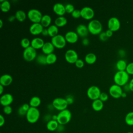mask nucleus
<instances>
[{"instance_id": "1", "label": "nucleus", "mask_w": 133, "mask_h": 133, "mask_svg": "<svg viewBox=\"0 0 133 133\" xmlns=\"http://www.w3.org/2000/svg\"><path fill=\"white\" fill-rule=\"evenodd\" d=\"M129 75L126 71H117L114 75V82L115 84L123 86L128 83Z\"/></svg>"}, {"instance_id": "2", "label": "nucleus", "mask_w": 133, "mask_h": 133, "mask_svg": "<svg viewBox=\"0 0 133 133\" xmlns=\"http://www.w3.org/2000/svg\"><path fill=\"white\" fill-rule=\"evenodd\" d=\"M89 32L93 35H99L102 30V25L101 22L97 19L91 20L87 24Z\"/></svg>"}, {"instance_id": "3", "label": "nucleus", "mask_w": 133, "mask_h": 133, "mask_svg": "<svg viewBox=\"0 0 133 133\" xmlns=\"http://www.w3.org/2000/svg\"><path fill=\"white\" fill-rule=\"evenodd\" d=\"M72 113L68 109L60 111L57 114V122L59 125H64L68 124L71 120Z\"/></svg>"}, {"instance_id": "4", "label": "nucleus", "mask_w": 133, "mask_h": 133, "mask_svg": "<svg viewBox=\"0 0 133 133\" xmlns=\"http://www.w3.org/2000/svg\"><path fill=\"white\" fill-rule=\"evenodd\" d=\"M25 116L26 120L29 123L34 124L38 120L40 116V112L37 108L31 107Z\"/></svg>"}, {"instance_id": "5", "label": "nucleus", "mask_w": 133, "mask_h": 133, "mask_svg": "<svg viewBox=\"0 0 133 133\" xmlns=\"http://www.w3.org/2000/svg\"><path fill=\"white\" fill-rule=\"evenodd\" d=\"M27 17L33 23H40L43 15L39 10L35 8H32L28 11Z\"/></svg>"}, {"instance_id": "6", "label": "nucleus", "mask_w": 133, "mask_h": 133, "mask_svg": "<svg viewBox=\"0 0 133 133\" xmlns=\"http://www.w3.org/2000/svg\"><path fill=\"white\" fill-rule=\"evenodd\" d=\"M51 42L54 45L55 47L59 49L64 47L66 43L64 36L60 34H58L56 36L51 37Z\"/></svg>"}, {"instance_id": "7", "label": "nucleus", "mask_w": 133, "mask_h": 133, "mask_svg": "<svg viewBox=\"0 0 133 133\" xmlns=\"http://www.w3.org/2000/svg\"><path fill=\"white\" fill-rule=\"evenodd\" d=\"M52 104L55 109L59 111L66 109L68 105L65 98L61 97L55 98L52 102Z\"/></svg>"}, {"instance_id": "8", "label": "nucleus", "mask_w": 133, "mask_h": 133, "mask_svg": "<svg viewBox=\"0 0 133 133\" xmlns=\"http://www.w3.org/2000/svg\"><path fill=\"white\" fill-rule=\"evenodd\" d=\"M22 55L23 59L27 61H31L35 59L37 56L36 50L31 46L24 49Z\"/></svg>"}, {"instance_id": "9", "label": "nucleus", "mask_w": 133, "mask_h": 133, "mask_svg": "<svg viewBox=\"0 0 133 133\" xmlns=\"http://www.w3.org/2000/svg\"><path fill=\"white\" fill-rule=\"evenodd\" d=\"M101 92L100 89L99 87L93 85L89 87L87 89V95L89 99L94 100L99 99Z\"/></svg>"}, {"instance_id": "10", "label": "nucleus", "mask_w": 133, "mask_h": 133, "mask_svg": "<svg viewBox=\"0 0 133 133\" xmlns=\"http://www.w3.org/2000/svg\"><path fill=\"white\" fill-rule=\"evenodd\" d=\"M64 58L68 62L70 63H75L78 59V56L77 52L75 50L70 49L65 51Z\"/></svg>"}, {"instance_id": "11", "label": "nucleus", "mask_w": 133, "mask_h": 133, "mask_svg": "<svg viewBox=\"0 0 133 133\" xmlns=\"http://www.w3.org/2000/svg\"><path fill=\"white\" fill-rule=\"evenodd\" d=\"M109 94L110 95L114 98H119L121 97L123 93V89L121 86L117 84H113L109 88Z\"/></svg>"}, {"instance_id": "12", "label": "nucleus", "mask_w": 133, "mask_h": 133, "mask_svg": "<svg viewBox=\"0 0 133 133\" xmlns=\"http://www.w3.org/2000/svg\"><path fill=\"white\" fill-rule=\"evenodd\" d=\"M121 26V22L116 17H111L108 21V29L111 30L113 32L118 30Z\"/></svg>"}, {"instance_id": "13", "label": "nucleus", "mask_w": 133, "mask_h": 133, "mask_svg": "<svg viewBox=\"0 0 133 133\" xmlns=\"http://www.w3.org/2000/svg\"><path fill=\"white\" fill-rule=\"evenodd\" d=\"M81 17L86 20L91 19L95 15L94 9L88 6H85L83 7L81 9Z\"/></svg>"}, {"instance_id": "14", "label": "nucleus", "mask_w": 133, "mask_h": 133, "mask_svg": "<svg viewBox=\"0 0 133 133\" xmlns=\"http://www.w3.org/2000/svg\"><path fill=\"white\" fill-rule=\"evenodd\" d=\"M44 28L41 23H33L29 28V31L32 35H36L42 33Z\"/></svg>"}, {"instance_id": "15", "label": "nucleus", "mask_w": 133, "mask_h": 133, "mask_svg": "<svg viewBox=\"0 0 133 133\" xmlns=\"http://www.w3.org/2000/svg\"><path fill=\"white\" fill-rule=\"evenodd\" d=\"M14 97L12 95L9 93H6L2 95L0 98L1 104L5 107L10 105V104L13 102Z\"/></svg>"}, {"instance_id": "16", "label": "nucleus", "mask_w": 133, "mask_h": 133, "mask_svg": "<svg viewBox=\"0 0 133 133\" xmlns=\"http://www.w3.org/2000/svg\"><path fill=\"white\" fill-rule=\"evenodd\" d=\"M64 37L66 42L73 44L76 43L78 38V35L77 33L73 31H69L66 32Z\"/></svg>"}, {"instance_id": "17", "label": "nucleus", "mask_w": 133, "mask_h": 133, "mask_svg": "<svg viewBox=\"0 0 133 133\" xmlns=\"http://www.w3.org/2000/svg\"><path fill=\"white\" fill-rule=\"evenodd\" d=\"M76 32L82 37H86L89 33L87 26L84 24H79L76 28Z\"/></svg>"}, {"instance_id": "18", "label": "nucleus", "mask_w": 133, "mask_h": 133, "mask_svg": "<svg viewBox=\"0 0 133 133\" xmlns=\"http://www.w3.org/2000/svg\"><path fill=\"white\" fill-rule=\"evenodd\" d=\"M54 12L59 16H63L65 12V5L60 3H57L55 4L52 7Z\"/></svg>"}, {"instance_id": "19", "label": "nucleus", "mask_w": 133, "mask_h": 133, "mask_svg": "<svg viewBox=\"0 0 133 133\" xmlns=\"http://www.w3.org/2000/svg\"><path fill=\"white\" fill-rule=\"evenodd\" d=\"M45 43L44 41L41 37H34L31 41V46L34 49H38L43 47Z\"/></svg>"}, {"instance_id": "20", "label": "nucleus", "mask_w": 133, "mask_h": 133, "mask_svg": "<svg viewBox=\"0 0 133 133\" xmlns=\"http://www.w3.org/2000/svg\"><path fill=\"white\" fill-rule=\"evenodd\" d=\"M55 48V46L51 42H46L42 48V50L44 54L47 55L53 53Z\"/></svg>"}, {"instance_id": "21", "label": "nucleus", "mask_w": 133, "mask_h": 133, "mask_svg": "<svg viewBox=\"0 0 133 133\" xmlns=\"http://www.w3.org/2000/svg\"><path fill=\"white\" fill-rule=\"evenodd\" d=\"M13 80L12 77L10 74H5L0 77V84L4 86H7L11 84Z\"/></svg>"}, {"instance_id": "22", "label": "nucleus", "mask_w": 133, "mask_h": 133, "mask_svg": "<svg viewBox=\"0 0 133 133\" xmlns=\"http://www.w3.org/2000/svg\"><path fill=\"white\" fill-rule=\"evenodd\" d=\"M103 102L100 99H97L92 101L91 107L92 109L96 111H100L103 108Z\"/></svg>"}, {"instance_id": "23", "label": "nucleus", "mask_w": 133, "mask_h": 133, "mask_svg": "<svg viewBox=\"0 0 133 133\" xmlns=\"http://www.w3.org/2000/svg\"><path fill=\"white\" fill-rule=\"evenodd\" d=\"M51 22V17L50 15L46 14L43 15V17L42 18L41 23L43 26L44 28H46L47 27H48L50 25Z\"/></svg>"}, {"instance_id": "24", "label": "nucleus", "mask_w": 133, "mask_h": 133, "mask_svg": "<svg viewBox=\"0 0 133 133\" xmlns=\"http://www.w3.org/2000/svg\"><path fill=\"white\" fill-rule=\"evenodd\" d=\"M59 125V124L57 121L50 119L48 121V122H47L46 125V127L48 130L53 131L56 130L57 129H58Z\"/></svg>"}, {"instance_id": "25", "label": "nucleus", "mask_w": 133, "mask_h": 133, "mask_svg": "<svg viewBox=\"0 0 133 133\" xmlns=\"http://www.w3.org/2000/svg\"><path fill=\"white\" fill-rule=\"evenodd\" d=\"M15 16L16 19L18 21L20 22H23L25 20L27 17V14H26L24 11L19 9L16 11Z\"/></svg>"}, {"instance_id": "26", "label": "nucleus", "mask_w": 133, "mask_h": 133, "mask_svg": "<svg viewBox=\"0 0 133 133\" xmlns=\"http://www.w3.org/2000/svg\"><path fill=\"white\" fill-rule=\"evenodd\" d=\"M97 60V56L96 54L92 52H89L86 55L85 57V62L89 64L94 63Z\"/></svg>"}, {"instance_id": "27", "label": "nucleus", "mask_w": 133, "mask_h": 133, "mask_svg": "<svg viewBox=\"0 0 133 133\" xmlns=\"http://www.w3.org/2000/svg\"><path fill=\"white\" fill-rule=\"evenodd\" d=\"M67 19L64 16H59L55 20V24L58 27H62L66 24Z\"/></svg>"}, {"instance_id": "28", "label": "nucleus", "mask_w": 133, "mask_h": 133, "mask_svg": "<svg viewBox=\"0 0 133 133\" xmlns=\"http://www.w3.org/2000/svg\"><path fill=\"white\" fill-rule=\"evenodd\" d=\"M0 8L3 12H8L10 9V3L7 0H0Z\"/></svg>"}, {"instance_id": "29", "label": "nucleus", "mask_w": 133, "mask_h": 133, "mask_svg": "<svg viewBox=\"0 0 133 133\" xmlns=\"http://www.w3.org/2000/svg\"><path fill=\"white\" fill-rule=\"evenodd\" d=\"M47 29L48 32V35L51 37L58 34V27L55 24H51L47 28Z\"/></svg>"}, {"instance_id": "30", "label": "nucleus", "mask_w": 133, "mask_h": 133, "mask_svg": "<svg viewBox=\"0 0 133 133\" xmlns=\"http://www.w3.org/2000/svg\"><path fill=\"white\" fill-rule=\"evenodd\" d=\"M41 103V100L40 98L38 96H33L30 100L29 101V104L30 107H34V108H37Z\"/></svg>"}, {"instance_id": "31", "label": "nucleus", "mask_w": 133, "mask_h": 133, "mask_svg": "<svg viewBox=\"0 0 133 133\" xmlns=\"http://www.w3.org/2000/svg\"><path fill=\"white\" fill-rule=\"evenodd\" d=\"M127 65L126 61L123 59L118 60L116 63V67L118 71H126Z\"/></svg>"}, {"instance_id": "32", "label": "nucleus", "mask_w": 133, "mask_h": 133, "mask_svg": "<svg viewBox=\"0 0 133 133\" xmlns=\"http://www.w3.org/2000/svg\"><path fill=\"white\" fill-rule=\"evenodd\" d=\"M57 59V55L53 53H51L50 54L46 55V62L47 64H51L56 62Z\"/></svg>"}, {"instance_id": "33", "label": "nucleus", "mask_w": 133, "mask_h": 133, "mask_svg": "<svg viewBox=\"0 0 133 133\" xmlns=\"http://www.w3.org/2000/svg\"><path fill=\"white\" fill-rule=\"evenodd\" d=\"M36 62L39 64L45 65L47 64L46 62V55L45 54H39L37 55L36 58H35Z\"/></svg>"}, {"instance_id": "34", "label": "nucleus", "mask_w": 133, "mask_h": 133, "mask_svg": "<svg viewBox=\"0 0 133 133\" xmlns=\"http://www.w3.org/2000/svg\"><path fill=\"white\" fill-rule=\"evenodd\" d=\"M125 122L128 126H133V111L129 112L125 117Z\"/></svg>"}, {"instance_id": "35", "label": "nucleus", "mask_w": 133, "mask_h": 133, "mask_svg": "<svg viewBox=\"0 0 133 133\" xmlns=\"http://www.w3.org/2000/svg\"><path fill=\"white\" fill-rule=\"evenodd\" d=\"M20 45L24 49L26 48L31 46V41L28 38L24 37L21 39L20 41Z\"/></svg>"}, {"instance_id": "36", "label": "nucleus", "mask_w": 133, "mask_h": 133, "mask_svg": "<svg viewBox=\"0 0 133 133\" xmlns=\"http://www.w3.org/2000/svg\"><path fill=\"white\" fill-rule=\"evenodd\" d=\"M65 12L68 14H72V12L75 10L74 6L73 4L68 3L65 5Z\"/></svg>"}, {"instance_id": "37", "label": "nucleus", "mask_w": 133, "mask_h": 133, "mask_svg": "<svg viewBox=\"0 0 133 133\" xmlns=\"http://www.w3.org/2000/svg\"><path fill=\"white\" fill-rule=\"evenodd\" d=\"M126 71L127 73L129 75H132L133 74V62H130L128 64H127Z\"/></svg>"}, {"instance_id": "38", "label": "nucleus", "mask_w": 133, "mask_h": 133, "mask_svg": "<svg viewBox=\"0 0 133 133\" xmlns=\"http://www.w3.org/2000/svg\"><path fill=\"white\" fill-rule=\"evenodd\" d=\"M72 16L74 18H78L81 17V10L78 9H75V10L71 14Z\"/></svg>"}, {"instance_id": "39", "label": "nucleus", "mask_w": 133, "mask_h": 133, "mask_svg": "<svg viewBox=\"0 0 133 133\" xmlns=\"http://www.w3.org/2000/svg\"><path fill=\"white\" fill-rule=\"evenodd\" d=\"M108 98H109V96L105 92H101V94H100V95L99 96V99H100L103 102L107 101L108 100Z\"/></svg>"}, {"instance_id": "40", "label": "nucleus", "mask_w": 133, "mask_h": 133, "mask_svg": "<svg viewBox=\"0 0 133 133\" xmlns=\"http://www.w3.org/2000/svg\"><path fill=\"white\" fill-rule=\"evenodd\" d=\"M3 112H4V113H5L6 114H7V115L11 114L12 112V107L10 105H7V106L4 107Z\"/></svg>"}, {"instance_id": "41", "label": "nucleus", "mask_w": 133, "mask_h": 133, "mask_svg": "<svg viewBox=\"0 0 133 133\" xmlns=\"http://www.w3.org/2000/svg\"><path fill=\"white\" fill-rule=\"evenodd\" d=\"M76 66L78 68H82L84 65V61L80 58H78L75 63Z\"/></svg>"}, {"instance_id": "42", "label": "nucleus", "mask_w": 133, "mask_h": 133, "mask_svg": "<svg viewBox=\"0 0 133 133\" xmlns=\"http://www.w3.org/2000/svg\"><path fill=\"white\" fill-rule=\"evenodd\" d=\"M99 38L100 40H101V41L104 42V41H107L109 37L107 36V35L105 33V32H101L99 34Z\"/></svg>"}, {"instance_id": "43", "label": "nucleus", "mask_w": 133, "mask_h": 133, "mask_svg": "<svg viewBox=\"0 0 133 133\" xmlns=\"http://www.w3.org/2000/svg\"><path fill=\"white\" fill-rule=\"evenodd\" d=\"M65 99L68 102V105L69 104H71L73 103L74 102V98L73 97V96L71 95H67L65 97Z\"/></svg>"}, {"instance_id": "44", "label": "nucleus", "mask_w": 133, "mask_h": 133, "mask_svg": "<svg viewBox=\"0 0 133 133\" xmlns=\"http://www.w3.org/2000/svg\"><path fill=\"white\" fill-rule=\"evenodd\" d=\"M26 111H25L23 109H22V108L21 107V106H20L19 108V109H18V114L19 115H20V116H24V115H26Z\"/></svg>"}, {"instance_id": "45", "label": "nucleus", "mask_w": 133, "mask_h": 133, "mask_svg": "<svg viewBox=\"0 0 133 133\" xmlns=\"http://www.w3.org/2000/svg\"><path fill=\"white\" fill-rule=\"evenodd\" d=\"M89 43H90V41H89V39L87 37L83 38L82 41V44L84 46H88L89 44Z\"/></svg>"}, {"instance_id": "46", "label": "nucleus", "mask_w": 133, "mask_h": 133, "mask_svg": "<svg viewBox=\"0 0 133 133\" xmlns=\"http://www.w3.org/2000/svg\"><path fill=\"white\" fill-rule=\"evenodd\" d=\"M21 107L22 108V109H23L25 111H26V112H28V111L29 110V109L31 107L30 105V104H28V103H26L23 104H22V105H21Z\"/></svg>"}, {"instance_id": "47", "label": "nucleus", "mask_w": 133, "mask_h": 133, "mask_svg": "<svg viewBox=\"0 0 133 133\" xmlns=\"http://www.w3.org/2000/svg\"><path fill=\"white\" fill-rule=\"evenodd\" d=\"M5 122V119L4 117L3 116V115L1 114L0 115V126L1 127L3 126L4 125Z\"/></svg>"}, {"instance_id": "48", "label": "nucleus", "mask_w": 133, "mask_h": 133, "mask_svg": "<svg viewBox=\"0 0 133 133\" xmlns=\"http://www.w3.org/2000/svg\"><path fill=\"white\" fill-rule=\"evenodd\" d=\"M113 32L112 31H111V30H110V29H108L105 31V33H106V34H107V36L108 37H111L112 36Z\"/></svg>"}, {"instance_id": "49", "label": "nucleus", "mask_w": 133, "mask_h": 133, "mask_svg": "<svg viewBox=\"0 0 133 133\" xmlns=\"http://www.w3.org/2000/svg\"><path fill=\"white\" fill-rule=\"evenodd\" d=\"M43 36H46L48 35V29L47 28H44V29L43 30L42 33H41Z\"/></svg>"}, {"instance_id": "50", "label": "nucleus", "mask_w": 133, "mask_h": 133, "mask_svg": "<svg viewBox=\"0 0 133 133\" xmlns=\"http://www.w3.org/2000/svg\"><path fill=\"white\" fill-rule=\"evenodd\" d=\"M123 89L125 91V92L126 91H130V88H129V83L126 84V85H125L124 86H123Z\"/></svg>"}, {"instance_id": "51", "label": "nucleus", "mask_w": 133, "mask_h": 133, "mask_svg": "<svg viewBox=\"0 0 133 133\" xmlns=\"http://www.w3.org/2000/svg\"><path fill=\"white\" fill-rule=\"evenodd\" d=\"M16 19V17L15 15H10L8 18V20L9 22H13Z\"/></svg>"}, {"instance_id": "52", "label": "nucleus", "mask_w": 133, "mask_h": 133, "mask_svg": "<svg viewBox=\"0 0 133 133\" xmlns=\"http://www.w3.org/2000/svg\"><path fill=\"white\" fill-rule=\"evenodd\" d=\"M129 88H130V91H133V78L129 82Z\"/></svg>"}, {"instance_id": "53", "label": "nucleus", "mask_w": 133, "mask_h": 133, "mask_svg": "<svg viewBox=\"0 0 133 133\" xmlns=\"http://www.w3.org/2000/svg\"><path fill=\"white\" fill-rule=\"evenodd\" d=\"M4 86H3L2 85L0 84V94L1 95H2V94L4 91Z\"/></svg>"}, {"instance_id": "54", "label": "nucleus", "mask_w": 133, "mask_h": 133, "mask_svg": "<svg viewBox=\"0 0 133 133\" xmlns=\"http://www.w3.org/2000/svg\"><path fill=\"white\" fill-rule=\"evenodd\" d=\"M51 119L55 120V121H57V115H53L51 116Z\"/></svg>"}, {"instance_id": "55", "label": "nucleus", "mask_w": 133, "mask_h": 133, "mask_svg": "<svg viewBox=\"0 0 133 133\" xmlns=\"http://www.w3.org/2000/svg\"><path fill=\"white\" fill-rule=\"evenodd\" d=\"M127 96V94L126 92H123L122 94V96H121V97H123V98H125Z\"/></svg>"}, {"instance_id": "56", "label": "nucleus", "mask_w": 133, "mask_h": 133, "mask_svg": "<svg viewBox=\"0 0 133 133\" xmlns=\"http://www.w3.org/2000/svg\"><path fill=\"white\" fill-rule=\"evenodd\" d=\"M3 22L2 19H0V28H1L3 26Z\"/></svg>"}, {"instance_id": "57", "label": "nucleus", "mask_w": 133, "mask_h": 133, "mask_svg": "<svg viewBox=\"0 0 133 133\" xmlns=\"http://www.w3.org/2000/svg\"><path fill=\"white\" fill-rule=\"evenodd\" d=\"M126 133H133V132H131V131H128V132H126Z\"/></svg>"}]
</instances>
